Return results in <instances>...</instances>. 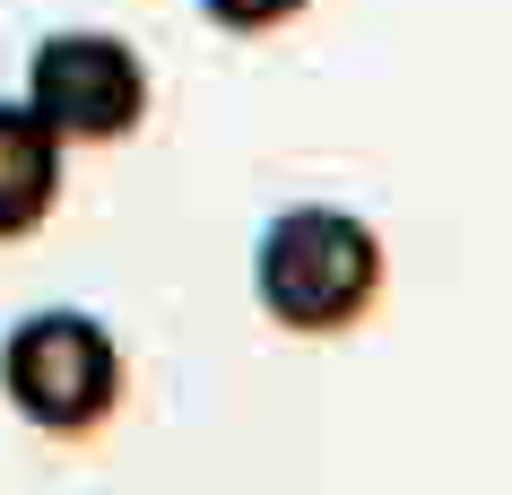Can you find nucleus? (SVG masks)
<instances>
[{
  "mask_svg": "<svg viewBox=\"0 0 512 495\" xmlns=\"http://www.w3.org/2000/svg\"><path fill=\"white\" fill-rule=\"evenodd\" d=\"M61 209V139L35 122L27 96L0 105V244H27Z\"/></svg>",
  "mask_w": 512,
  "mask_h": 495,
  "instance_id": "20e7f679",
  "label": "nucleus"
},
{
  "mask_svg": "<svg viewBox=\"0 0 512 495\" xmlns=\"http://www.w3.org/2000/svg\"><path fill=\"white\" fill-rule=\"evenodd\" d=\"M382 296V235L339 200H287L252 235V304L296 339L356 330Z\"/></svg>",
  "mask_w": 512,
  "mask_h": 495,
  "instance_id": "f257e3e1",
  "label": "nucleus"
},
{
  "mask_svg": "<svg viewBox=\"0 0 512 495\" xmlns=\"http://www.w3.org/2000/svg\"><path fill=\"white\" fill-rule=\"evenodd\" d=\"M122 383H131L122 339L79 304H35L0 330V400L35 435H61V443L96 435L122 409Z\"/></svg>",
  "mask_w": 512,
  "mask_h": 495,
  "instance_id": "f03ea898",
  "label": "nucleus"
},
{
  "mask_svg": "<svg viewBox=\"0 0 512 495\" xmlns=\"http://www.w3.org/2000/svg\"><path fill=\"white\" fill-rule=\"evenodd\" d=\"M27 105L61 148H105L148 122V53L105 27H61L27 53Z\"/></svg>",
  "mask_w": 512,
  "mask_h": 495,
  "instance_id": "7ed1b4c3",
  "label": "nucleus"
},
{
  "mask_svg": "<svg viewBox=\"0 0 512 495\" xmlns=\"http://www.w3.org/2000/svg\"><path fill=\"white\" fill-rule=\"evenodd\" d=\"M313 0H200V18H209L217 35H278V27H296Z\"/></svg>",
  "mask_w": 512,
  "mask_h": 495,
  "instance_id": "39448f33",
  "label": "nucleus"
}]
</instances>
